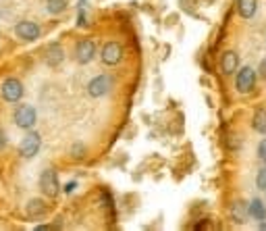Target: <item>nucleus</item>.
<instances>
[{
    "label": "nucleus",
    "instance_id": "a211bd4d",
    "mask_svg": "<svg viewBox=\"0 0 266 231\" xmlns=\"http://www.w3.org/2000/svg\"><path fill=\"white\" fill-rule=\"evenodd\" d=\"M256 188L262 192L266 190V165L262 169H258V173H256Z\"/></svg>",
    "mask_w": 266,
    "mask_h": 231
},
{
    "label": "nucleus",
    "instance_id": "5701e85b",
    "mask_svg": "<svg viewBox=\"0 0 266 231\" xmlns=\"http://www.w3.org/2000/svg\"><path fill=\"white\" fill-rule=\"evenodd\" d=\"M264 192H266V190H264Z\"/></svg>",
    "mask_w": 266,
    "mask_h": 231
},
{
    "label": "nucleus",
    "instance_id": "20e7f679",
    "mask_svg": "<svg viewBox=\"0 0 266 231\" xmlns=\"http://www.w3.org/2000/svg\"><path fill=\"white\" fill-rule=\"evenodd\" d=\"M40 190L46 198H56L61 192V183H59V175H56V171L52 169H46L42 171L40 175Z\"/></svg>",
    "mask_w": 266,
    "mask_h": 231
},
{
    "label": "nucleus",
    "instance_id": "2eb2a0df",
    "mask_svg": "<svg viewBox=\"0 0 266 231\" xmlns=\"http://www.w3.org/2000/svg\"><path fill=\"white\" fill-rule=\"evenodd\" d=\"M248 217L254 221H266V202H262L260 198H254L248 204Z\"/></svg>",
    "mask_w": 266,
    "mask_h": 231
},
{
    "label": "nucleus",
    "instance_id": "1a4fd4ad",
    "mask_svg": "<svg viewBox=\"0 0 266 231\" xmlns=\"http://www.w3.org/2000/svg\"><path fill=\"white\" fill-rule=\"evenodd\" d=\"M112 88V77L110 75H98L88 84V96L89 98H102L106 96Z\"/></svg>",
    "mask_w": 266,
    "mask_h": 231
},
{
    "label": "nucleus",
    "instance_id": "dca6fc26",
    "mask_svg": "<svg viewBox=\"0 0 266 231\" xmlns=\"http://www.w3.org/2000/svg\"><path fill=\"white\" fill-rule=\"evenodd\" d=\"M252 127H254V131H258L260 135H266V109H264V107H260V109L254 111Z\"/></svg>",
    "mask_w": 266,
    "mask_h": 231
},
{
    "label": "nucleus",
    "instance_id": "9b49d317",
    "mask_svg": "<svg viewBox=\"0 0 266 231\" xmlns=\"http://www.w3.org/2000/svg\"><path fill=\"white\" fill-rule=\"evenodd\" d=\"M218 65H221V73L223 75H233L239 69V54L235 50H225Z\"/></svg>",
    "mask_w": 266,
    "mask_h": 231
},
{
    "label": "nucleus",
    "instance_id": "0eeeda50",
    "mask_svg": "<svg viewBox=\"0 0 266 231\" xmlns=\"http://www.w3.org/2000/svg\"><path fill=\"white\" fill-rule=\"evenodd\" d=\"M100 61L106 67H114L123 61V46L119 42H106L100 50Z\"/></svg>",
    "mask_w": 266,
    "mask_h": 231
},
{
    "label": "nucleus",
    "instance_id": "4be33fe9",
    "mask_svg": "<svg viewBox=\"0 0 266 231\" xmlns=\"http://www.w3.org/2000/svg\"><path fill=\"white\" fill-rule=\"evenodd\" d=\"M84 2H86V0H82V4H84Z\"/></svg>",
    "mask_w": 266,
    "mask_h": 231
},
{
    "label": "nucleus",
    "instance_id": "f8f14e48",
    "mask_svg": "<svg viewBox=\"0 0 266 231\" xmlns=\"http://www.w3.org/2000/svg\"><path fill=\"white\" fill-rule=\"evenodd\" d=\"M46 202L42 198H31L27 204H25V217L31 219V221H38V219H42L46 215Z\"/></svg>",
    "mask_w": 266,
    "mask_h": 231
},
{
    "label": "nucleus",
    "instance_id": "9d476101",
    "mask_svg": "<svg viewBox=\"0 0 266 231\" xmlns=\"http://www.w3.org/2000/svg\"><path fill=\"white\" fill-rule=\"evenodd\" d=\"M44 63L48 65L50 69H56L65 63V50L59 42H52L46 46V52H44Z\"/></svg>",
    "mask_w": 266,
    "mask_h": 231
},
{
    "label": "nucleus",
    "instance_id": "7ed1b4c3",
    "mask_svg": "<svg viewBox=\"0 0 266 231\" xmlns=\"http://www.w3.org/2000/svg\"><path fill=\"white\" fill-rule=\"evenodd\" d=\"M40 148H42V135L38 131H27L25 137L19 142V154L23 158H33L38 152H40Z\"/></svg>",
    "mask_w": 266,
    "mask_h": 231
},
{
    "label": "nucleus",
    "instance_id": "39448f33",
    "mask_svg": "<svg viewBox=\"0 0 266 231\" xmlns=\"http://www.w3.org/2000/svg\"><path fill=\"white\" fill-rule=\"evenodd\" d=\"M75 61L79 65H89L91 61L96 59V42L94 40H89V38H84V40H79L77 46H75Z\"/></svg>",
    "mask_w": 266,
    "mask_h": 231
},
{
    "label": "nucleus",
    "instance_id": "f257e3e1",
    "mask_svg": "<svg viewBox=\"0 0 266 231\" xmlns=\"http://www.w3.org/2000/svg\"><path fill=\"white\" fill-rule=\"evenodd\" d=\"M13 121H15V125L19 127V129L29 131L38 123V113L31 105H19L13 113Z\"/></svg>",
    "mask_w": 266,
    "mask_h": 231
},
{
    "label": "nucleus",
    "instance_id": "6e6552de",
    "mask_svg": "<svg viewBox=\"0 0 266 231\" xmlns=\"http://www.w3.org/2000/svg\"><path fill=\"white\" fill-rule=\"evenodd\" d=\"M40 33H42V29H40V25L36 21L25 19V21H19L15 25V36L23 42H36L40 38Z\"/></svg>",
    "mask_w": 266,
    "mask_h": 231
},
{
    "label": "nucleus",
    "instance_id": "f03ea898",
    "mask_svg": "<svg viewBox=\"0 0 266 231\" xmlns=\"http://www.w3.org/2000/svg\"><path fill=\"white\" fill-rule=\"evenodd\" d=\"M0 96L8 105H17L23 98V84L17 77H6L2 84H0Z\"/></svg>",
    "mask_w": 266,
    "mask_h": 231
},
{
    "label": "nucleus",
    "instance_id": "6ab92c4d",
    "mask_svg": "<svg viewBox=\"0 0 266 231\" xmlns=\"http://www.w3.org/2000/svg\"><path fill=\"white\" fill-rule=\"evenodd\" d=\"M256 156H258L260 163H264V165H266V137H262V140H260L258 150H256Z\"/></svg>",
    "mask_w": 266,
    "mask_h": 231
},
{
    "label": "nucleus",
    "instance_id": "412c9836",
    "mask_svg": "<svg viewBox=\"0 0 266 231\" xmlns=\"http://www.w3.org/2000/svg\"><path fill=\"white\" fill-rule=\"evenodd\" d=\"M75 188H77V183H75V181H69L67 186H65V192H67V194H71Z\"/></svg>",
    "mask_w": 266,
    "mask_h": 231
},
{
    "label": "nucleus",
    "instance_id": "aec40b11",
    "mask_svg": "<svg viewBox=\"0 0 266 231\" xmlns=\"http://www.w3.org/2000/svg\"><path fill=\"white\" fill-rule=\"evenodd\" d=\"M258 75L264 79V82H266V59H262L260 61V65H258Z\"/></svg>",
    "mask_w": 266,
    "mask_h": 231
},
{
    "label": "nucleus",
    "instance_id": "f3484780",
    "mask_svg": "<svg viewBox=\"0 0 266 231\" xmlns=\"http://www.w3.org/2000/svg\"><path fill=\"white\" fill-rule=\"evenodd\" d=\"M67 8H69V0H46V10L54 17L63 15Z\"/></svg>",
    "mask_w": 266,
    "mask_h": 231
},
{
    "label": "nucleus",
    "instance_id": "423d86ee",
    "mask_svg": "<svg viewBox=\"0 0 266 231\" xmlns=\"http://www.w3.org/2000/svg\"><path fill=\"white\" fill-rule=\"evenodd\" d=\"M235 90L239 94H250L256 86V71H254L252 67H241V71L237 69L235 71Z\"/></svg>",
    "mask_w": 266,
    "mask_h": 231
},
{
    "label": "nucleus",
    "instance_id": "4468645a",
    "mask_svg": "<svg viewBox=\"0 0 266 231\" xmlns=\"http://www.w3.org/2000/svg\"><path fill=\"white\" fill-rule=\"evenodd\" d=\"M248 219V204L244 200H235L231 204V221L237 225H244Z\"/></svg>",
    "mask_w": 266,
    "mask_h": 231
},
{
    "label": "nucleus",
    "instance_id": "ddd939ff",
    "mask_svg": "<svg viewBox=\"0 0 266 231\" xmlns=\"http://www.w3.org/2000/svg\"><path fill=\"white\" fill-rule=\"evenodd\" d=\"M235 8L241 19H252L258 10V0H235Z\"/></svg>",
    "mask_w": 266,
    "mask_h": 231
}]
</instances>
